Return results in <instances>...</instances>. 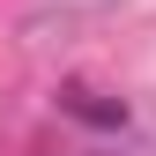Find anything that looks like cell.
I'll return each instance as SVG.
<instances>
[{
  "mask_svg": "<svg viewBox=\"0 0 156 156\" xmlns=\"http://www.w3.org/2000/svg\"><path fill=\"white\" fill-rule=\"evenodd\" d=\"M60 104H67V119H82V126H126V97H104L89 82H67Z\"/></svg>",
  "mask_w": 156,
  "mask_h": 156,
  "instance_id": "1",
  "label": "cell"
}]
</instances>
